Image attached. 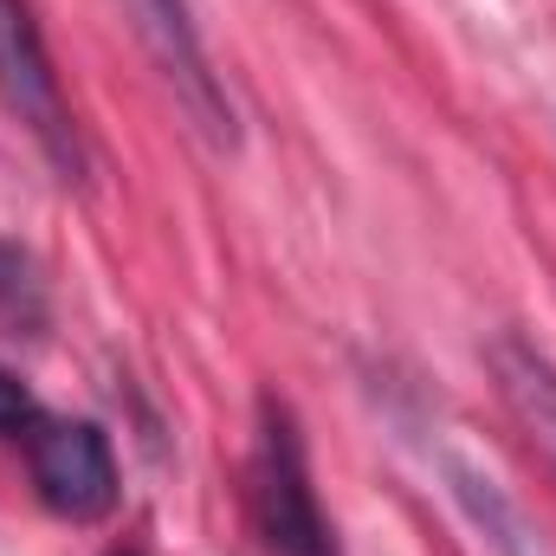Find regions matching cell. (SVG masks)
Instances as JSON below:
<instances>
[{"label":"cell","mask_w":556,"mask_h":556,"mask_svg":"<svg viewBox=\"0 0 556 556\" xmlns=\"http://www.w3.org/2000/svg\"><path fill=\"white\" fill-rule=\"evenodd\" d=\"M247 498H253V525L260 544L273 556H343L337 531L317 505L311 485V459H304V433L285 402H260V440H253V466H247Z\"/></svg>","instance_id":"obj_1"},{"label":"cell","mask_w":556,"mask_h":556,"mask_svg":"<svg viewBox=\"0 0 556 556\" xmlns=\"http://www.w3.org/2000/svg\"><path fill=\"white\" fill-rule=\"evenodd\" d=\"M0 104L20 117V130L39 142V155L65 181H85V137H78V117L65 104L46 33L26 0H0Z\"/></svg>","instance_id":"obj_2"},{"label":"cell","mask_w":556,"mask_h":556,"mask_svg":"<svg viewBox=\"0 0 556 556\" xmlns=\"http://www.w3.org/2000/svg\"><path fill=\"white\" fill-rule=\"evenodd\" d=\"M26 472L39 505L65 525H98L117 511V453L98 420H33Z\"/></svg>","instance_id":"obj_3"},{"label":"cell","mask_w":556,"mask_h":556,"mask_svg":"<svg viewBox=\"0 0 556 556\" xmlns=\"http://www.w3.org/2000/svg\"><path fill=\"white\" fill-rule=\"evenodd\" d=\"M130 26H137L142 52L155 59V72L168 78V91L181 98V111L194 117V130L220 149H233V104L220 91V72L207 65V46L194 33L188 0H124Z\"/></svg>","instance_id":"obj_4"},{"label":"cell","mask_w":556,"mask_h":556,"mask_svg":"<svg viewBox=\"0 0 556 556\" xmlns=\"http://www.w3.org/2000/svg\"><path fill=\"white\" fill-rule=\"evenodd\" d=\"M485 363H492V382H498L511 420L531 433V446L551 459V472H556V363L538 350V343H525L518 330L492 337Z\"/></svg>","instance_id":"obj_5"},{"label":"cell","mask_w":556,"mask_h":556,"mask_svg":"<svg viewBox=\"0 0 556 556\" xmlns=\"http://www.w3.org/2000/svg\"><path fill=\"white\" fill-rule=\"evenodd\" d=\"M446 479H453L459 505L472 511V525L492 538V551H498V556H544V551H538V538L525 531L518 505H505V498H498V485H492L479 466H466V459H446Z\"/></svg>","instance_id":"obj_6"},{"label":"cell","mask_w":556,"mask_h":556,"mask_svg":"<svg viewBox=\"0 0 556 556\" xmlns=\"http://www.w3.org/2000/svg\"><path fill=\"white\" fill-rule=\"evenodd\" d=\"M46 324V285H39V266L0 240V337H33Z\"/></svg>","instance_id":"obj_7"},{"label":"cell","mask_w":556,"mask_h":556,"mask_svg":"<svg viewBox=\"0 0 556 556\" xmlns=\"http://www.w3.org/2000/svg\"><path fill=\"white\" fill-rule=\"evenodd\" d=\"M33 420H39L33 415V395L13 382V369H0V433H26Z\"/></svg>","instance_id":"obj_8"},{"label":"cell","mask_w":556,"mask_h":556,"mask_svg":"<svg viewBox=\"0 0 556 556\" xmlns=\"http://www.w3.org/2000/svg\"><path fill=\"white\" fill-rule=\"evenodd\" d=\"M111 556H137V551H111Z\"/></svg>","instance_id":"obj_9"}]
</instances>
